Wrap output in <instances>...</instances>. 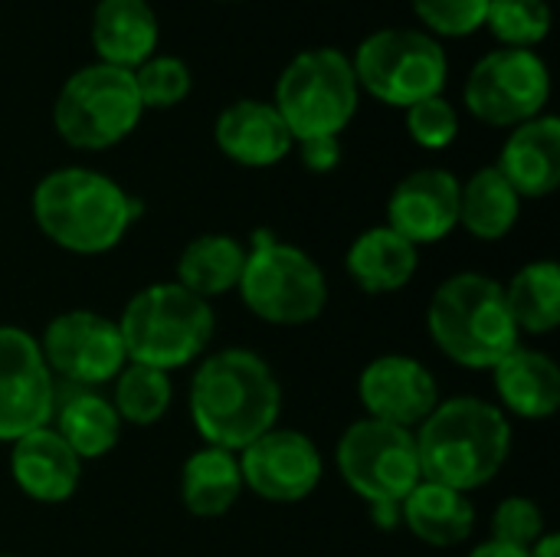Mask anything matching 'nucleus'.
<instances>
[{"mask_svg": "<svg viewBox=\"0 0 560 557\" xmlns=\"http://www.w3.org/2000/svg\"><path fill=\"white\" fill-rule=\"evenodd\" d=\"M144 108L131 69L89 62L75 69L52 102V128L75 151H105L121 144Z\"/></svg>", "mask_w": 560, "mask_h": 557, "instance_id": "9", "label": "nucleus"}, {"mask_svg": "<svg viewBox=\"0 0 560 557\" xmlns=\"http://www.w3.org/2000/svg\"><path fill=\"white\" fill-rule=\"evenodd\" d=\"M98 62L138 69L158 53L161 23L148 0H98L89 26Z\"/></svg>", "mask_w": 560, "mask_h": 557, "instance_id": "20", "label": "nucleus"}, {"mask_svg": "<svg viewBox=\"0 0 560 557\" xmlns=\"http://www.w3.org/2000/svg\"><path fill=\"white\" fill-rule=\"evenodd\" d=\"M243 492L240 456L220 446H203L187 456L180 469V502L197 519L226 515Z\"/></svg>", "mask_w": 560, "mask_h": 557, "instance_id": "25", "label": "nucleus"}, {"mask_svg": "<svg viewBox=\"0 0 560 557\" xmlns=\"http://www.w3.org/2000/svg\"><path fill=\"white\" fill-rule=\"evenodd\" d=\"M545 535H548L545 512L528 496H509L492 512V542H502V545H512V548H525L528 552Z\"/></svg>", "mask_w": 560, "mask_h": 557, "instance_id": "34", "label": "nucleus"}, {"mask_svg": "<svg viewBox=\"0 0 560 557\" xmlns=\"http://www.w3.org/2000/svg\"><path fill=\"white\" fill-rule=\"evenodd\" d=\"M404 112H407L410 138L427 151H443L459 135V112L446 95H430V98H423Z\"/></svg>", "mask_w": 560, "mask_h": 557, "instance_id": "33", "label": "nucleus"}, {"mask_svg": "<svg viewBox=\"0 0 560 557\" xmlns=\"http://www.w3.org/2000/svg\"><path fill=\"white\" fill-rule=\"evenodd\" d=\"M115 322L128 361L164 374L200 358L217 332L213 305L180 282H151L138 289Z\"/></svg>", "mask_w": 560, "mask_h": 557, "instance_id": "5", "label": "nucleus"}, {"mask_svg": "<svg viewBox=\"0 0 560 557\" xmlns=\"http://www.w3.org/2000/svg\"><path fill=\"white\" fill-rule=\"evenodd\" d=\"M420 473L427 483L472 492L489 486L512 456V423L499 404L482 397H450L413 430Z\"/></svg>", "mask_w": 560, "mask_h": 557, "instance_id": "2", "label": "nucleus"}, {"mask_svg": "<svg viewBox=\"0 0 560 557\" xmlns=\"http://www.w3.org/2000/svg\"><path fill=\"white\" fill-rule=\"evenodd\" d=\"M499 174L525 197H548L560 184V121L558 115H538L509 128L502 154L495 161Z\"/></svg>", "mask_w": 560, "mask_h": 557, "instance_id": "19", "label": "nucleus"}, {"mask_svg": "<svg viewBox=\"0 0 560 557\" xmlns=\"http://www.w3.org/2000/svg\"><path fill=\"white\" fill-rule=\"evenodd\" d=\"M302 164L315 174H328L341 164V138H305L295 141Z\"/></svg>", "mask_w": 560, "mask_h": 557, "instance_id": "35", "label": "nucleus"}, {"mask_svg": "<svg viewBox=\"0 0 560 557\" xmlns=\"http://www.w3.org/2000/svg\"><path fill=\"white\" fill-rule=\"evenodd\" d=\"M217 148L243 167H272L285 161L295 148V138L272 102L236 98L213 121Z\"/></svg>", "mask_w": 560, "mask_h": 557, "instance_id": "17", "label": "nucleus"}, {"mask_svg": "<svg viewBox=\"0 0 560 557\" xmlns=\"http://www.w3.org/2000/svg\"><path fill=\"white\" fill-rule=\"evenodd\" d=\"M335 463L345 486L368 506H400L423 483L413 430L371 417L341 433Z\"/></svg>", "mask_w": 560, "mask_h": 557, "instance_id": "10", "label": "nucleus"}, {"mask_svg": "<svg viewBox=\"0 0 560 557\" xmlns=\"http://www.w3.org/2000/svg\"><path fill=\"white\" fill-rule=\"evenodd\" d=\"M469 557H528L525 548H512V545H502V542H486V545H479V548H472V555Z\"/></svg>", "mask_w": 560, "mask_h": 557, "instance_id": "36", "label": "nucleus"}, {"mask_svg": "<svg viewBox=\"0 0 560 557\" xmlns=\"http://www.w3.org/2000/svg\"><path fill=\"white\" fill-rule=\"evenodd\" d=\"M10 476L33 502L59 506L75 496L82 460L52 427H39L10 443Z\"/></svg>", "mask_w": 560, "mask_h": 557, "instance_id": "18", "label": "nucleus"}, {"mask_svg": "<svg viewBox=\"0 0 560 557\" xmlns=\"http://www.w3.org/2000/svg\"><path fill=\"white\" fill-rule=\"evenodd\" d=\"M522 197L499 174V167H479L466 184H459V227L482 243L509 236L518 223Z\"/></svg>", "mask_w": 560, "mask_h": 557, "instance_id": "27", "label": "nucleus"}, {"mask_svg": "<svg viewBox=\"0 0 560 557\" xmlns=\"http://www.w3.org/2000/svg\"><path fill=\"white\" fill-rule=\"evenodd\" d=\"M528 557H560V538L548 532L541 542H535V545L528 548Z\"/></svg>", "mask_w": 560, "mask_h": 557, "instance_id": "37", "label": "nucleus"}, {"mask_svg": "<svg viewBox=\"0 0 560 557\" xmlns=\"http://www.w3.org/2000/svg\"><path fill=\"white\" fill-rule=\"evenodd\" d=\"M404 525L433 548H456L476 529V506L466 492H456L440 483H420L400 502Z\"/></svg>", "mask_w": 560, "mask_h": 557, "instance_id": "23", "label": "nucleus"}, {"mask_svg": "<svg viewBox=\"0 0 560 557\" xmlns=\"http://www.w3.org/2000/svg\"><path fill=\"white\" fill-rule=\"evenodd\" d=\"M217 3H243V0H217Z\"/></svg>", "mask_w": 560, "mask_h": 557, "instance_id": "38", "label": "nucleus"}, {"mask_svg": "<svg viewBox=\"0 0 560 557\" xmlns=\"http://www.w3.org/2000/svg\"><path fill=\"white\" fill-rule=\"evenodd\" d=\"M348 276L371 295H384V292H397L404 289L420 266V250L404 240L400 233H394L387 223L384 227H371L364 230L348 256H345Z\"/></svg>", "mask_w": 560, "mask_h": 557, "instance_id": "22", "label": "nucleus"}, {"mask_svg": "<svg viewBox=\"0 0 560 557\" xmlns=\"http://www.w3.org/2000/svg\"><path fill=\"white\" fill-rule=\"evenodd\" d=\"M69 450L85 463V460H102L105 453L115 450L121 437V417L112 404V397L92 391V387H75L66 394V401H56V414L49 423Z\"/></svg>", "mask_w": 560, "mask_h": 557, "instance_id": "24", "label": "nucleus"}, {"mask_svg": "<svg viewBox=\"0 0 560 557\" xmlns=\"http://www.w3.org/2000/svg\"><path fill=\"white\" fill-rule=\"evenodd\" d=\"M509 312L522 335H551L560 325V266L532 259L505 286Z\"/></svg>", "mask_w": 560, "mask_h": 557, "instance_id": "28", "label": "nucleus"}, {"mask_svg": "<svg viewBox=\"0 0 560 557\" xmlns=\"http://www.w3.org/2000/svg\"><path fill=\"white\" fill-rule=\"evenodd\" d=\"M272 105L295 141L338 138L361 105V85L351 56L335 46L292 56L279 72Z\"/></svg>", "mask_w": 560, "mask_h": 557, "instance_id": "6", "label": "nucleus"}, {"mask_svg": "<svg viewBox=\"0 0 560 557\" xmlns=\"http://www.w3.org/2000/svg\"><path fill=\"white\" fill-rule=\"evenodd\" d=\"M427 328L433 345L469 371H492L522 345L505 286L482 272H456L440 282L427 309Z\"/></svg>", "mask_w": 560, "mask_h": 557, "instance_id": "4", "label": "nucleus"}, {"mask_svg": "<svg viewBox=\"0 0 560 557\" xmlns=\"http://www.w3.org/2000/svg\"><path fill=\"white\" fill-rule=\"evenodd\" d=\"M358 394L371 420H384L404 430H417L440 404V384L433 371L410 355L374 358L361 371Z\"/></svg>", "mask_w": 560, "mask_h": 557, "instance_id": "15", "label": "nucleus"}, {"mask_svg": "<svg viewBox=\"0 0 560 557\" xmlns=\"http://www.w3.org/2000/svg\"><path fill=\"white\" fill-rule=\"evenodd\" d=\"M459 177L446 167L407 174L387 200V227L417 250L446 240L459 227Z\"/></svg>", "mask_w": 560, "mask_h": 557, "instance_id": "16", "label": "nucleus"}, {"mask_svg": "<svg viewBox=\"0 0 560 557\" xmlns=\"http://www.w3.org/2000/svg\"><path fill=\"white\" fill-rule=\"evenodd\" d=\"M56 414V378L46 368L39 341L16 328L0 325V443H13Z\"/></svg>", "mask_w": 560, "mask_h": 557, "instance_id": "13", "label": "nucleus"}, {"mask_svg": "<svg viewBox=\"0 0 560 557\" xmlns=\"http://www.w3.org/2000/svg\"><path fill=\"white\" fill-rule=\"evenodd\" d=\"M243 305L266 325H308L328 305L322 266L299 246L256 233L246 246V266L236 286Z\"/></svg>", "mask_w": 560, "mask_h": 557, "instance_id": "7", "label": "nucleus"}, {"mask_svg": "<svg viewBox=\"0 0 560 557\" xmlns=\"http://www.w3.org/2000/svg\"><path fill=\"white\" fill-rule=\"evenodd\" d=\"M499 407L522 420H548L560 407L558 361L535 348H515L492 368Z\"/></svg>", "mask_w": 560, "mask_h": 557, "instance_id": "21", "label": "nucleus"}, {"mask_svg": "<svg viewBox=\"0 0 560 557\" xmlns=\"http://www.w3.org/2000/svg\"><path fill=\"white\" fill-rule=\"evenodd\" d=\"M141 108H174L194 89V72L180 56H151L131 69Z\"/></svg>", "mask_w": 560, "mask_h": 557, "instance_id": "31", "label": "nucleus"}, {"mask_svg": "<svg viewBox=\"0 0 560 557\" xmlns=\"http://www.w3.org/2000/svg\"><path fill=\"white\" fill-rule=\"evenodd\" d=\"M486 30L505 49H538L551 33L548 0H489Z\"/></svg>", "mask_w": 560, "mask_h": 557, "instance_id": "30", "label": "nucleus"}, {"mask_svg": "<svg viewBox=\"0 0 560 557\" xmlns=\"http://www.w3.org/2000/svg\"><path fill=\"white\" fill-rule=\"evenodd\" d=\"M361 92L390 108H410L430 95H443L450 82V56L436 36L420 26H384L368 33L354 56Z\"/></svg>", "mask_w": 560, "mask_h": 557, "instance_id": "8", "label": "nucleus"}, {"mask_svg": "<svg viewBox=\"0 0 560 557\" xmlns=\"http://www.w3.org/2000/svg\"><path fill=\"white\" fill-rule=\"evenodd\" d=\"M246 246L236 236L203 233L184 246L177 259V282L203 302H213L217 295H226L240 286Z\"/></svg>", "mask_w": 560, "mask_h": 557, "instance_id": "26", "label": "nucleus"}, {"mask_svg": "<svg viewBox=\"0 0 560 557\" xmlns=\"http://www.w3.org/2000/svg\"><path fill=\"white\" fill-rule=\"evenodd\" d=\"M282 384L266 358L220 348L190 381V417L207 446L240 453L279 423Z\"/></svg>", "mask_w": 560, "mask_h": 557, "instance_id": "1", "label": "nucleus"}, {"mask_svg": "<svg viewBox=\"0 0 560 557\" xmlns=\"http://www.w3.org/2000/svg\"><path fill=\"white\" fill-rule=\"evenodd\" d=\"M36 341L52 378H62L72 387L95 391L102 384H112L128 364L118 322L92 309L59 312L56 318H49L43 338Z\"/></svg>", "mask_w": 560, "mask_h": 557, "instance_id": "12", "label": "nucleus"}, {"mask_svg": "<svg viewBox=\"0 0 560 557\" xmlns=\"http://www.w3.org/2000/svg\"><path fill=\"white\" fill-rule=\"evenodd\" d=\"M551 98L548 62L535 49H492L466 76L463 102L472 118L492 128H515L545 115Z\"/></svg>", "mask_w": 560, "mask_h": 557, "instance_id": "11", "label": "nucleus"}, {"mask_svg": "<svg viewBox=\"0 0 560 557\" xmlns=\"http://www.w3.org/2000/svg\"><path fill=\"white\" fill-rule=\"evenodd\" d=\"M112 384H115L112 404H115L121 423H131V427H154L167 414L171 397H174L171 378L148 364L128 361Z\"/></svg>", "mask_w": 560, "mask_h": 557, "instance_id": "29", "label": "nucleus"}, {"mask_svg": "<svg viewBox=\"0 0 560 557\" xmlns=\"http://www.w3.org/2000/svg\"><path fill=\"white\" fill-rule=\"evenodd\" d=\"M420 30L436 39H459L472 36L486 26L489 0H410Z\"/></svg>", "mask_w": 560, "mask_h": 557, "instance_id": "32", "label": "nucleus"}, {"mask_svg": "<svg viewBox=\"0 0 560 557\" xmlns=\"http://www.w3.org/2000/svg\"><path fill=\"white\" fill-rule=\"evenodd\" d=\"M243 489L266 502L292 506L308 499L322 483V453L312 437L272 427L240 453Z\"/></svg>", "mask_w": 560, "mask_h": 557, "instance_id": "14", "label": "nucleus"}, {"mask_svg": "<svg viewBox=\"0 0 560 557\" xmlns=\"http://www.w3.org/2000/svg\"><path fill=\"white\" fill-rule=\"evenodd\" d=\"M0 557H16V555H0Z\"/></svg>", "mask_w": 560, "mask_h": 557, "instance_id": "39", "label": "nucleus"}, {"mask_svg": "<svg viewBox=\"0 0 560 557\" xmlns=\"http://www.w3.org/2000/svg\"><path fill=\"white\" fill-rule=\"evenodd\" d=\"M141 200L92 167H56L33 190V220L49 243L75 256L115 250L141 217Z\"/></svg>", "mask_w": 560, "mask_h": 557, "instance_id": "3", "label": "nucleus"}]
</instances>
